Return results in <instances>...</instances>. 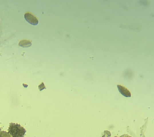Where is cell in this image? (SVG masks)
Masks as SVG:
<instances>
[{"label": "cell", "instance_id": "obj_7", "mask_svg": "<svg viewBox=\"0 0 154 137\" xmlns=\"http://www.w3.org/2000/svg\"><path fill=\"white\" fill-rule=\"evenodd\" d=\"M124 137H131V136H127Z\"/></svg>", "mask_w": 154, "mask_h": 137}, {"label": "cell", "instance_id": "obj_8", "mask_svg": "<svg viewBox=\"0 0 154 137\" xmlns=\"http://www.w3.org/2000/svg\"><path fill=\"white\" fill-rule=\"evenodd\" d=\"M1 128H0V132H1Z\"/></svg>", "mask_w": 154, "mask_h": 137}, {"label": "cell", "instance_id": "obj_4", "mask_svg": "<svg viewBox=\"0 0 154 137\" xmlns=\"http://www.w3.org/2000/svg\"><path fill=\"white\" fill-rule=\"evenodd\" d=\"M32 43L29 41L27 40H23L21 41L19 43V46L26 48V47H29L31 46Z\"/></svg>", "mask_w": 154, "mask_h": 137}, {"label": "cell", "instance_id": "obj_9", "mask_svg": "<svg viewBox=\"0 0 154 137\" xmlns=\"http://www.w3.org/2000/svg\"></svg>", "mask_w": 154, "mask_h": 137}, {"label": "cell", "instance_id": "obj_2", "mask_svg": "<svg viewBox=\"0 0 154 137\" xmlns=\"http://www.w3.org/2000/svg\"><path fill=\"white\" fill-rule=\"evenodd\" d=\"M24 17L26 21L32 25H36L38 24V20L36 17L29 13H25Z\"/></svg>", "mask_w": 154, "mask_h": 137}, {"label": "cell", "instance_id": "obj_10", "mask_svg": "<svg viewBox=\"0 0 154 137\" xmlns=\"http://www.w3.org/2000/svg\"></svg>", "mask_w": 154, "mask_h": 137}, {"label": "cell", "instance_id": "obj_5", "mask_svg": "<svg viewBox=\"0 0 154 137\" xmlns=\"http://www.w3.org/2000/svg\"><path fill=\"white\" fill-rule=\"evenodd\" d=\"M0 137H11V136L8 132L5 131H1L0 132Z\"/></svg>", "mask_w": 154, "mask_h": 137}, {"label": "cell", "instance_id": "obj_6", "mask_svg": "<svg viewBox=\"0 0 154 137\" xmlns=\"http://www.w3.org/2000/svg\"><path fill=\"white\" fill-rule=\"evenodd\" d=\"M39 88L40 89V91H41L42 89H45V87L44 84L43 82L39 86Z\"/></svg>", "mask_w": 154, "mask_h": 137}, {"label": "cell", "instance_id": "obj_1", "mask_svg": "<svg viewBox=\"0 0 154 137\" xmlns=\"http://www.w3.org/2000/svg\"><path fill=\"white\" fill-rule=\"evenodd\" d=\"M9 133L13 137H24L26 131L20 125L10 123L8 129Z\"/></svg>", "mask_w": 154, "mask_h": 137}, {"label": "cell", "instance_id": "obj_3", "mask_svg": "<svg viewBox=\"0 0 154 137\" xmlns=\"http://www.w3.org/2000/svg\"><path fill=\"white\" fill-rule=\"evenodd\" d=\"M117 87L119 92L122 95L125 97H131V93L128 89L121 85H118Z\"/></svg>", "mask_w": 154, "mask_h": 137}]
</instances>
